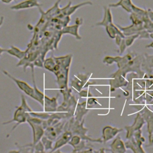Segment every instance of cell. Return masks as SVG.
Here are the masks:
<instances>
[{
	"instance_id": "8",
	"label": "cell",
	"mask_w": 153,
	"mask_h": 153,
	"mask_svg": "<svg viewBox=\"0 0 153 153\" xmlns=\"http://www.w3.org/2000/svg\"><path fill=\"white\" fill-rule=\"evenodd\" d=\"M92 5V2L90 1H87V2H82L81 4H76L74 6H72L70 8V9H69V13H72L74 12H75L78 8L83 6V5Z\"/></svg>"
},
{
	"instance_id": "2",
	"label": "cell",
	"mask_w": 153,
	"mask_h": 153,
	"mask_svg": "<svg viewBox=\"0 0 153 153\" xmlns=\"http://www.w3.org/2000/svg\"><path fill=\"white\" fill-rule=\"evenodd\" d=\"M2 72L4 73V74L6 75L7 76H8V77H9L12 80H13L14 82L17 84L18 87L22 91H23L26 94H27V96H30V97L33 98V99H35L36 100V96H35V90H34L33 88L31 87L30 85H29L25 81L14 78L11 74H10L7 71H6L5 70H2Z\"/></svg>"
},
{
	"instance_id": "1",
	"label": "cell",
	"mask_w": 153,
	"mask_h": 153,
	"mask_svg": "<svg viewBox=\"0 0 153 153\" xmlns=\"http://www.w3.org/2000/svg\"><path fill=\"white\" fill-rule=\"evenodd\" d=\"M32 111V110L29 108V105L27 104L24 96L22 95V104L20 106L17 107V109H16L14 113L13 119L11 121L5 122L3 124H7L11 122H16V125L13 126L11 130V131H13L17 126L27 121L28 117L30 116L29 112Z\"/></svg>"
},
{
	"instance_id": "7",
	"label": "cell",
	"mask_w": 153,
	"mask_h": 153,
	"mask_svg": "<svg viewBox=\"0 0 153 153\" xmlns=\"http://www.w3.org/2000/svg\"><path fill=\"white\" fill-rule=\"evenodd\" d=\"M7 52L8 54H10L11 55L14 56L19 59H22V58H23L26 54V51H21L17 47H16L14 46H11L10 49L7 50Z\"/></svg>"
},
{
	"instance_id": "9",
	"label": "cell",
	"mask_w": 153,
	"mask_h": 153,
	"mask_svg": "<svg viewBox=\"0 0 153 153\" xmlns=\"http://www.w3.org/2000/svg\"><path fill=\"white\" fill-rule=\"evenodd\" d=\"M2 2H3V3H4V4H10V3H11L12 1H16V0H0Z\"/></svg>"
},
{
	"instance_id": "3",
	"label": "cell",
	"mask_w": 153,
	"mask_h": 153,
	"mask_svg": "<svg viewBox=\"0 0 153 153\" xmlns=\"http://www.w3.org/2000/svg\"><path fill=\"white\" fill-rule=\"evenodd\" d=\"M32 128L33 131V143L32 145L38 143L44 134V130L42 123H35L29 120H27Z\"/></svg>"
},
{
	"instance_id": "4",
	"label": "cell",
	"mask_w": 153,
	"mask_h": 153,
	"mask_svg": "<svg viewBox=\"0 0 153 153\" xmlns=\"http://www.w3.org/2000/svg\"><path fill=\"white\" fill-rule=\"evenodd\" d=\"M42 4L38 0H25L19 3H17L10 7L13 10H21L33 7H39Z\"/></svg>"
},
{
	"instance_id": "6",
	"label": "cell",
	"mask_w": 153,
	"mask_h": 153,
	"mask_svg": "<svg viewBox=\"0 0 153 153\" xmlns=\"http://www.w3.org/2000/svg\"><path fill=\"white\" fill-rule=\"evenodd\" d=\"M103 10H104V17H103V19L102 20V22H101L100 23H97L98 25H108V23H111L112 22V14H111V10L109 8V7L104 6L103 7Z\"/></svg>"
},
{
	"instance_id": "10",
	"label": "cell",
	"mask_w": 153,
	"mask_h": 153,
	"mask_svg": "<svg viewBox=\"0 0 153 153\" xmlns=\"http://www.w3.org/2000/svg\"><path fill=\"white\" fill-rule=\"evenodd\" d=\"M3 21H4V17H2L1 18V19H0V26L2 25V23H3Z\"/></svg>"
},
{
	"instance_id": "5",
	"label": "cell",
	"mask_w": 153,
	"mask_h": 153,
	"mask_svg": "<svg viewBox=\"0 0 153 153\" xmlns=\"http://www.w3.org/2000/svg\"><path fill=\"white\" fill-rule=\"evenodd\" d=\"M133 4L131 0H119L116 3H112L109 4V7H121L123 10L128 13L132 11V6Z\"/></svg>"
}]
</instances>
